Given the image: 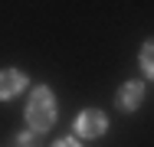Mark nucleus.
Returning a JSON list of instances; mask_svg holds the SVG:
<instances>
[{
	"label": "nucleus",
	"instance_id": "1",
	"mask_svg": "<svg viewBox=\"0 0 154 147\" xmlns=\"http://www.w3.org/2000/svg\"><path fill=\"white\" fill-rule=\"evenodd\" d=\"M26 118H30L33 131H49V124L56 121V101L49 95V88H36L30 98V108H26Z\"/></svg>",
	"mask_w": 154,
	"mask_h": 147
},
{
	"label": "nucleus",
	"instance_id": "2",
	"mask_svg": "<svg viewBox=\"0 0 154 147\" xmlns=\"http://www.w3.org/2000/svg\"><path fill=\"white\" fill-rule=\"evenodd\" d=\"M108 128V121L102 111H82L79 121H75V131L82 134V137H102V131Z\"/></svg>",
	"mask_w": 154,
	"mask_h": 147
},
{
	"label": "nucleus",
	"instance_id": "3",
	"mask_svg": "<svg viewBox=\"0 0 154 147\" xmlns=\"http://www.w3.org/2000/svg\"><path fill=\"white\" fill-rule=\"evenodd\" d=\"M141 98H144V85L141 82H125L122 92H118V108L122 111H134L141 105Z\"/></svg>",
	"mask_w": 154,
	"mask_h": 147
},
{
	"label": "nucleus",
	"instance_id": "4",
	"mask_svg": "<svg viewBox=\"0 0 154 147\" xmlns=\"http://www.w3.org/2000/svg\"><path fill=\"white\" fill-rule=\"evenodd\" d=\"M23 85H26L23 72H17V69H3L0 72V98H13Z\"/></svg>",
	"mask_w": 154,
	"mask_h": 147
},
{
	"label": "nucleus",
	"instance_id": "5",
	"mask_svg": "<svg viewBox=\"0 0 154 147\" xmlns=\"http://www.w3.org/2000/svg\"><path fill=\"white\" fill-rule=\"evenodd\" d=\"M141 69L154 79V43H144V49H141Z\"/></svg>",
	"mask_w": 154,
	"mask_h": 147
},
{
	"label": "nucleus",
	"instance_id": "6",
	"mask_svg": "<svg viewBox=\"0 0 154 147\" xmlns=\"http://www.w3.org/2000/svg\"><path fill=\"white\" fill-rule=\"evenodd\" d=\"M56 147H79V144H75V141H59Z\"/></svg>",
	"mask_w": 154,
	"mask_h": 147
}]
</instances>
